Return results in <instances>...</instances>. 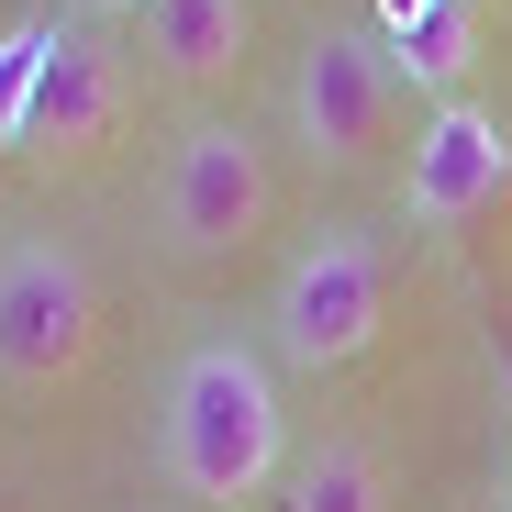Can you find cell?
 I'll return each mask as SVG.
<instances>
[{
	"label": "cell",
	"mask_w": 512,
	"mask_h": 512,
	"mask_svg": "<svg viewBox=\"0 0 512 512\" xmlns=\"http://www.w3.org/2000/svg\"><path fill=\"white\" fill-rule=\"evenodd\" d=\"M279 435H290V412H279V379L256 346H190L179 357L167 412H156V457L190 501H223V512L256 501L279 479Z\"/></svg>",
	"instance_id": "obj_1"
},
{
	"label": "cell",
	"mask_w": 512,
	"mask_h": 512,
	"mask_svg": "<svg viewBox=\"0 0 512 512\" xmlns=\"http://www.w3.org/2000/svg\"><path fill=\"white\" fill-rule=\"evenodd\" d=\"M379 323H390V256H379V234L368 223H323L290 268H279V290H268V334H279V357L290 368H357L368 346H379Z\"/></svg>",
	"instance_id": "obj_2"
},
{
	"label": "cell",
	"mask_w": 512,
	"mask_h": 512,
	"mask_svg": "<svg viewBox=\"0 0 512 512\" xmlns=\"http://www.w3.org/2000/svg\"><path fill=\"white\" fill-rule=\"evenodd\" d=\"M90 346H101L90 268L67 245H0V379L56 390V379L90 368Z\"/></svg>",
	"instance_id": "obj_3"
},
{
	"label": "cell",
	"mask_w": 512,
	"mask_h": 512,
	"mask_svg": "<svg viewBox=\"0 0 512 512\" xmlns=\"http://www.w3.org/2000/svg\"><path fill=\"white\" fill-rule=\"evenodd\" d=\"M390 123H401V67H390V45H368V34H312V45H301V78H290V134L312 145V167L379 156Z\"/></svg>",
	"instance_id": "obj_4"
},
{
	"label": "cell",
	"mask_w": 512,
	"mask_h": 512,
	"mask_svg": "<svg viewBox=\"0 0 512 512\" xmlns=\"http://www.w3.org/2000/svg\"><path fill=\"white\" fill-rule=\"evenodd\" d=\"M501 201H512V123L479 112V101H446L435 123L412 134L401 212H412L423 234H457V223H479V212H501Z\"/></svg>",
	"instance_id": "obj_5"
},
{
	"label": "cell",
	"mask_w": 512,
	"mask_h": 512,
	"mask_svg": "<svg viewBox=\"0 0 512 512\" xmlns=\"http://www.w3.org/2000/svg\"><path fill=\"white\" fill-rule=\"evenodd\" d=\"M256 223H268V156H256V134L201 123L179 145V167H167V245L179 256H234Z\"/></svg>",
	"instance_id": "obj_6"
},
{
	"label": "cell",
	"mask_w": 512,
	"mask_h": 512,
	"mask_svg": "<svg viewBox=\"0 0 512 512\" xmlns=\"http://www.w3.org/2000/svg\"><path fill=\"white\" fill-rule=\"evenodd\" d=\"M134 112V78L123 56L90 34V23H67L56 56H45V90H34V123H23V156H101Z\"/></svg>",
	"instance_id": "obj_7"
},
{
	"label": "cell",
	"mask_w": 512,
	"mask_h": 512,
	"mask_svg": "<svg viewBox=\"0 0 512 512\" xmlns=\"http://www.w3.org/2000/svg\"><path fill=\"white\" fill-rule=\"evenodd\" d=\"M145 56L167 67V78H234L245 67V0H145Z\"/></svg>",
	"instance_id": "obj_8"
},
{
	"label": "cell",
	"mask_w": 512,
	"mask_h": 512,
	"mask_svg": "<svg viewBox=\"0 0 512 512\" xmlns=\"http://www.w3.org/2000/svg\"><path fill=\"white\" fill-rule=\"evenodd\" d=\"M279 512H390V479H379L368 446H312L279 479Z\"/></svg>",
	"instance_id": "obj_9"
},
{
	"label": "cell",
	"mask_w": 512,
	"mask_h": 512,
	"mask_svg": "<svg viewBox=\"0 0 512 512\" xmlns=\"http://www.w3.org/2000/svg\"><path fill=\"white\" fill-rule=\"evenodd\" d=\"M390 67L412 78V90H457V78L479 67V0H435L412 34H390Z\"/></svg>",
	"instance_id": "obj_10"
},
{
	"label": "cell",
	"mask_w": 512,
	"mask_h": 512,
	"mask_svg": "<svg viewBox=\"0 0 512 512\" xmlns=\"http://www.w3.org/2000/svg\"><path fill=\"white\" fill-rule=\"evenodd\" d=\"M56 12H23L12 34H0V145H23V123H34V90H45V56H56Z\"/></svg>",
	"instance_id": "obj_11"
},
{
	"label": "cell",
	"mask_w": 512,
	"mask_h": 512,
	"mask_svg": "<svg viewBox=\"0 0 512 512\" xmlns=\"http://www.w3.org/2000/svg\"><path fill=\"white\" fill-rule=\"evenodd\" d=\"M501 512H512V357H501Z\"/></svg>",
	"instance_id": "obj_12"
},
{
	"label": "cell",
	"mask_w": 512,
	"mask_h": 512,
	"mask_svg": "<svg viewBox=\"0 0 512 512\" xmlns=\"http://www.w3.org/2000/svg\"><path fill=\"white\" fill-rule=\"evenodd\" d=\"M423 12H435V0H379V23H390V34H412Z\"/></svg>",
	"instance_id": "obj_13"
},
{
	"label": "cell",
	"mask_w": 512,
	"mask_h": 512,
	"mask_svg": "<svg viewBox=\"0 0 512 512\" xmlns=\"http://www.w3.org/2000/svg\"><path fill=\"white\" fill-rule=\"evenodd\" d=\"M78 23H112V12H145V0H67Z\"/></svg>",
	"instance_id": "obj_14"
}]
</instances>
